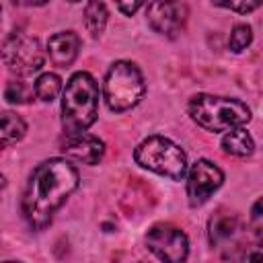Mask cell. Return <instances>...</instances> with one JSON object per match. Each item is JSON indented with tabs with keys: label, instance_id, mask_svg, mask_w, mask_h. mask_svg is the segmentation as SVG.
Wrapping results in <instances>:
<instances>
[{
	"label": "cell",
	"instance_id": "cell-21",
	"mask_svg": "<svg viewBox=\"0 0 263 263\" xmlns=\"http://www.w3.org/2000/svg\"><path fill=\"white\" fill-rule=\"evenodd\" d=\"M117 8H119L121 12H125V14H134L138 8H142V4H140V2H132V4H123V2H119Z\"/></svg>",
	"mask_w": 263,
	"mask_h": 263
},
{
	"label": "cell",
	"instance_id": "cell-17",
	"mask_svg": "<svg viewBox=\"0 0 263 263\" xmlns=\"http://www.w3.org/2000/svg\"><path fill=\"white\" fill-rule=\"evenodd\" d=\"M35 86H29L27 82L23 80H10L4 88V99L8 103H16V105H25V103H31L35 99Z\"/></svg>",
	"mask_w": 263,
	"mask_h": 263
},
{
	"label": "cell",
	"instance_id": "cell-8",
	"mask_svg": "<svg viewBox=\"0 0 263 263\" xmlns=\"http://www.w3.org/2000/svg\"><path fill=\"white\" fill-rule=\"evenodd\" d=\"M224 183V173L210 160H197L187 175V197L191 205L205 203L214 191H218Z\"/></svg>",
	"mask_w": 263,
	"mask_h": 263
},
{
	"label": "cell",
	"instance_id": "cell-18",
	"mask_svg": "<svg viewBox=\"0 0 263 263\" xmlns=\"http://www.w3.org/2000/svg\"><path fill=\"white\" fill-rule=\"evenodd\" d=\"M251 41H253V31H251V27L245 25V23L234 25V29H232V33H230V39H228L230 49L238 53V51L247 49V47L251 45Z\"/></svg>",
	"mask_w": 263,
	"mask_h": 263
},
{
	"label": "cell",
	"instance_id": "cell-23",
	"mask_svg": "<svg viewBox=\"0 0 263 263\" xmlns=\"http://www.w3.org/2000/svg\"><path fill=\"white\" fill-rule=\"evenodd\" d=\"M6 263H21V261H6Z\"/></svg>",
	"mask_w": 263,
	"mask_h": 263
},
{
	"label": "cell",
	"instance_id": "cell-9",
	"mask_svg": "<svg viewBox=\"0 0 263 263\" xmlns=\"http://www.w3.org/2000/svg\"><path fill=\"white\" fill-rule=\"evenodd\" d=\"M150 27L166 37H175L185 29L187 6L183 2H152L146 8Z\"/></svg>",
	"mask_w": 263,
	"mask_h": 263
},
{
	"label": "cell",
	"instance_id": "cell-13",
	"mask_svg": "<svg viewBox=\"0 0 263 263\" xmlns=\"http://www.w3.org/2000/svg\"><path fill=\"white\" fill-rule=\"evenodd\" d=\"M222 148H224V152H228L232 156H249L255 150V142L247 129L234 127L222 138Z\"/></svg>",
	"mask_w": 263,
	"mask_h": 263
},
{
	"label": "cell",
	"instance_id": "cell-22",
	"mask_svg": "<svg viewBox=\"0 0 263 263\" xmlns=\"http://www.w3.org/2000/svg\"><path fill=\"white\" fill-rule=\"evenodd\" d=\"M247 263H263V247L251 251L249 257H247Z\"/></svg>",
	"mask_w": 263,
	"mask_h": 263
},
{
	"label": "cell",
	"instance_id": "cell-6",
	"mask_svg": "<svg viewBox=\"0 0 263 263\" xmlns=\"http://www.w3.org/2000/svg\"><path fill=\"white\" fill-rule=\"evenodd\" d=\"M2 58H4L6 68L14 72L16 76H29L43 66L41 43L23 31H12L4 39Z\"/></svg>",
	"mask_w": 263,
	"mask_h": 263
},
{
	"label": "cell",
	"instance_id": "cell-3",
	"mask_svg": "<svg viewBox=\"0 0 263 263\" xmlns=\"http://www.w3.org/2000/svg\"><path fill=\"white\" fill-rule=\"evenodd\" d=\"M187 109L191 119L208 132H230L251 119V109L242 101L216 95H195Z\"/></svg>",
	"mask_w": 263,
	"mask_h": 263
},
{
	"label": "cell",
	"instance_id": "cell-7",
	"mask_svg": "<svg viewBox=\"0 0 263 263\" xmlns=\"http://www.w3.org/2000/svg\"><path fill=\"white\" fill-rule=\"evenodd\" d=\"M148 249L162 263H185L189 255L187 234L173 224H156L146 234Z\"/></svg>",
	"mask_w": 263,
	"mask_h": 263
},
{
	"label": "cell",
	"instance_id": "cell-12",
	"mask_svg": "<svg viewBox=\"0 0 263 263\" xmlns=\"http://www.w3.org/2000/svg\"><path fill=\"white\" fill-rule=\"evenodd\" d=\"M236 230H238V222H236L234 216H230V214H218L210 222V240H212V245L222 247L228 240L230 242L234 240Z\"/></svg>",
	"mask_w": 263,
	"mask_h": 263
},
{
	"label": "cell",
	"instance_id": "cell-24",
	"mask_svg": "<svg viewBox=\"0 0 263 263\" xmlns=\"http://www.w3.org/2000/svg\"><path fill=\"white\" fill-rule=\"evenodd\" d=\"M138 263H144V261H138Z\"/></svg>",
	"mask_w": 263,
	"mask_h": 263
},
{
	"label": "cell",
	"instance_id": "cell-5",
	"mask_svg": "<svg viewBox=\"0 0 263 263\" xmlns=\"http://www.w3.org/2000/svg\"><path fill=\"white\" fill-rule=\"evenodd\" d=\"M146 92L144 76L140 68L132 62H115L103 82V97L111 111H127L136 107Z\"/></svg>",
	"mask_w": 263,
	"mask_h": 263
},
{
	"label": "cell",
	"instance_id": "cell-11",
	"mask_svg": "<svg viewBox=\"0 0 263 263\" xmlns=\"http://www.w3.org/2000/svg\"><path fill=\"white\" fill-rule=\"evenodd\" d=\"M78 47H80V39L74 31H62V33H55L49 41H47V53H49V60L55 64V66H70L76 55H78Z\"/></svg>",
	"mask_w": 263,
	"mask_h": 263
},
{
	"label": "cell",
	"instance_id": "cell-16",
	"mask_svg": "<svg viewBox=\"0 0 263 263\" xmlns=\"http://www.w3.org/2000/svg\"><path fill=\"white\" fill-rule=\"evenodd\" d=\"M60 90H62V78L53 72H45L35 80V95L45 103H51L60 95Z\"/></svg>",
	"mask_w": 263,
	"mask_h": 263
},
{
	"label": "cell",
	"instance_id": "cell-10",
	"mask_svg": "<svg viewBox=\"0 0 263 263\" xmlns=\"http://www.w3.org/2000/svg\"><path fill=\"white\" fill-rule=\"evenodd\" d=\"M62 150L74 162L97 164L103 158V154H105V144L97 136L78 134V136H68L64 146H62Z\"/></svg>",
	"mask_w": 263,
	"mask_h": 263
},
{
	"label": "cell",
	"instance_id": "cell-20",
	"mask_svg": "<svg viewBox=\"0 0 263 263\" xmlns=\"http://www.w3.org/2000/svg\"><path fill=\"white\" fill-rule=\"evenodd\" d=\"M218 6L230 8V10H236V12H251V10L259 8L261 2H247V0H242V2H222V4H218Z\"/></svg>",
	"mask_w": 263,
	"mask_h": 263
},
{
	"label": "cell",
	"instance_id": "cell-15",
	"mask_svg": "<svg viewBox=\"0 0 263 263\" xmlns=\"http://www.w3.org/2000/svg\"><path fill=\"white\" fill-rule=\"evenodd\" d=\"M107 25V8L103 2H88L84 6V27L92 37H99Z\"/></svg>",
	"mask_w": 263,
	"mask_h": 263
},
{
	"label": "cell",
	"instance_id": "cell-4",
	"mask_svg": "<svg viewBox=\"0 0 263 263\" xmlns=\"http://www.w3.org/2000/svg\"><path fill=\"white\" fill-rule=\"evenodd\" d=\"M136 162L156 175L181 181L187 173V156L173 140L164 136H148L142 140L134 152Z\"/></svg>",
	"mask_w": 263,
	"mask_h": 263
},
{
	"label": "cell",
	"instance_id": "cell-14",
	"mask_svg": "<svg viewBox=\"0 0 263 263\" xmlns=\"http://www.w3.org/2000/svg\"><path fill=\"white\" fill-rule=\"evenodd\" d=\"M27 132V123L12 111H6L2 115V123H0V138H2V146L8 148L10 144H16Z\"/></svg>",
	"mask_w": 263,
	"mask_h": 263
},
{
	"label": "cell",
	"instance_id": "cell-1",
	"mask_svg": "<svg viewBox=\"0 0 263 263\" xmlns=\"http://www.w3.org/2000/svg\"><path fill=\"white\" fill-rule=\"evenodd\" d=\"M78 187V171L66 158H49L37 164L23 193V214L31 228H45L55 210Z\"/></svg>",
	"mask_w": 263,
	"mask_h": 263
},
{
	"label": "cell",
	"instance_id": "cell-19",
	"mask_svg": "<svg viewBox=\"0 0 263 263\" xmlns=\"http://www.w3.org/2000/svg\"><path fill=\"white\" fill-rule=\"evenodd\" d=\"M251 230L255 238L263 245V197L257 199L251 208Z\"/></svg>",
	"mask_w": 263,
	"mask_h": 263
},
{
	"label": "cell",
	"instance_id": "cell-2",
	"mask_svg": "<svg viewBox=\"0 0 263 263\" xmlns=\"http://www.w3.org/2000/svg\"><path fill=\"white\" fill-rule=\"evenodd\" d=\"M99 109V86L88 72H76L62 95V125L66 136L86 134Z\"/></svg>",
	"mask_w": 263,
	"mask_h": 263
}]
</instances>
